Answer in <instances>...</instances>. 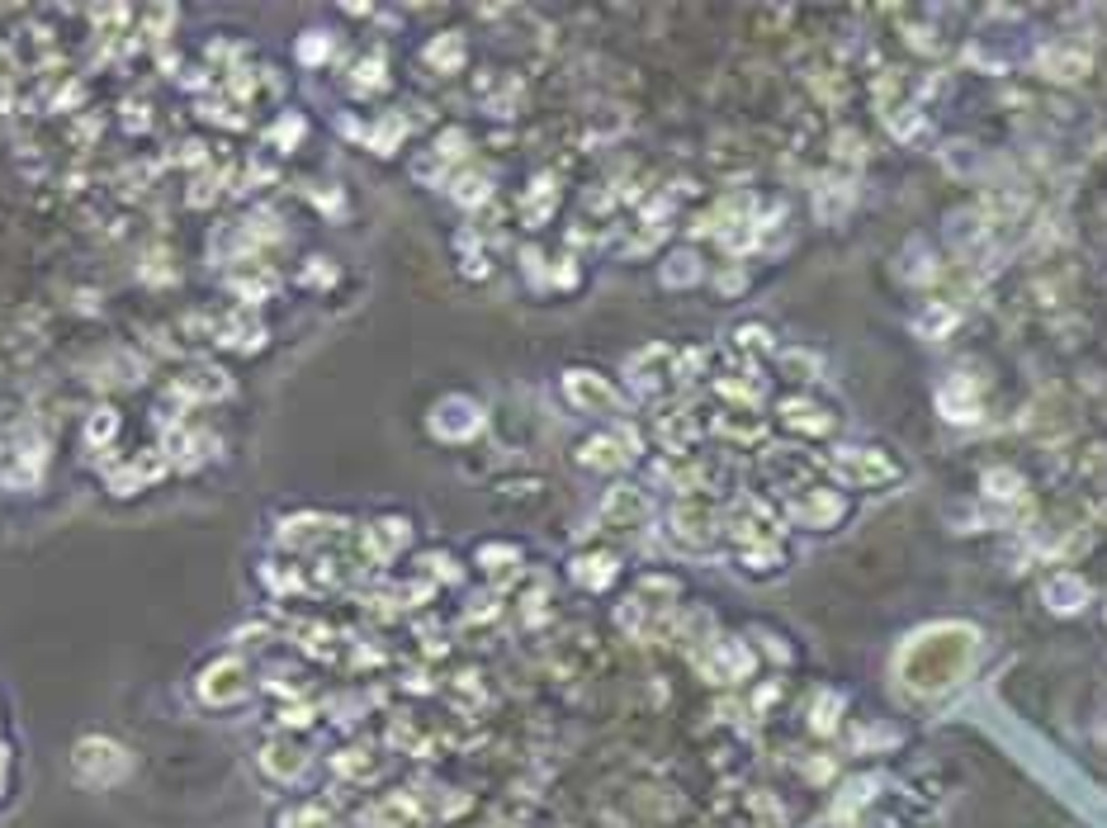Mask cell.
<instances>
[{"label": "cell", "mask_w": 1107, "mask_h": 828, "mask_svg": "<svg viewBox=\"0 0 1107 828\" xmlns=\"http://www.w3.org/2000/svg\"><path fill=\"white\" fill-rule=\"evenodd\" d=\"M322 52H327V38L318 34V28H313V34L298 43V62H322Z\"/></svg>", "instance_id": "obj_24"}, {"label": "cell", "mask_w": 1107, "mask_h": 828, "mask_svg": "<svg viewBox=\"0 0 1107 828\" xmlns=\"http://www.w3.org/2000/svg\"><path fill=\"white\" fill-rule=\"evenodd\" d=\"M71 772H76L85 786H114L133 772V758H128L123 744H114L105 734H85L76 748H71Z\"/></svg>", "instance_id": "obj_2"}, {"label": "cell", "mask_w": 1107, "mask_h": 828, "mask_svg": "<svg viewBox=\"0 0 1107 828\" xmlns=\"http://www.w3.org/2000/svg\"><path fill=\"white\" fill-rule=\"evenodd\" d=\"M1041 71L1056 81H1080L1088 71V52L1084 48H1046L1041 52Z\"/></svg>", "instance_id": "obj_13"}, {"label": "cell", "mask_w": 1107, "mask_h": 828, "mask_svg": "<svg viewBox=\"0 0 1107 828\" xmlns=\"http://www.w3.org/2000/svg\"><path fill=\"white\" fill-rule=\"evenodd\" d=\"M0 795H5V758H0Z\"/></svg>", "instance_id": "obj_29"}, {"label": "cell", "mask_w": 1107, "mask_h": 828, "mask_svg": "<svg viewBox=\"0 0 1107 828\" xmlns=\"http://www.w3.org/2000/svg\"><path fill=\"white\" fill-rule=\"evenodd\" d=\"M479 559H483V568H511L516 564V549L511 545H483Z\"/></svg>", "instance_id": "obj_23"}, {"label": "cell", "mask_w": 1107, "mask_h": 828, "mask_svg": "<svg viewBox=\"0 0 1107 828\" xmlns=\"http://www.w3.org/2000/svg\"><path fill=\"white\" fill-rule=\"evenodd\" d=\"M956 322V308H946V304H938L928 312V318H918V332H928V336H942L946 327Z\"/></svg>", "instance_id": "obj_22"}, {"label": "cell", "mask_w": 1107, "mask_h": 828, "mask_svg": "<svg viewBox=\"0 0 1107 828\" xmlns=\"http://www.w3.org/2000/svg\"><path fill=\"white\" fill-rule=\"evenodd\" d=\"M261 767L275 781H298L304 777V767H308V753H304L298 738H270V744L261 748Z\"/></svg>", "instance_id": "obj_8"}, {"label": "cell", "mask_w": 1107, "mask_h": 828, "mask_svg": "<svg viewBox=\"0 0 1107 828\" xmlns=\"http://www.w3.org/2000/svg\"><path fill=\"white\" fill-rule=\"evenodd\" d=\"M483 194H487L483 176H469V180H459V190H455V199H459V204H479Z\"/></svg>", "instance_id": "obj_25"}, {"label": "cell", "mask_w": 1107, "mask_h": 828, "mask_svg": "<svg viewBox=\"0 0 1107 828\" xmlns=\"http://www.w3.org/2000/svg\"><path fill=\"white\" fill-rule=\"evenodd\" d=\"M644 511H649V502H644V493L629 488V483L611 488L607 502H601V517H607V525H615V531H635V525L644 521Z\"/></svg>", "instance_id": "obj_10"}, {"label": "cell", "mask_w": 1107, "mask_h": 828, "mask_svg": "<svg viewBox=\"0 0 1107 828\" xmlns=\"http://www.w3.org/2000/svg\"><path fill=\"white\" fill-rule=\"evenodd\" d=\"M298 280H304L308 289H313V284H337V265L327 261V256H308V270Z\"/></svg>", "instance_id": "obj_21"}, {"label": "cell", "mask_w": 1107, "mask_h": 828, "mask_svg": "<svg viewBox=\"0 0 1107 828\" xmlns=\"http://www.w3.org/2000/svg\"><path fill=\"white\" fill-rule=\"evenodd\" d=\"M426 426H431V436L436 440H469L483 426V412H479L473 398H440Z\"/></svg>", "instance_id": "obj_5"}, {"label": "cell", "mask_w": 1107, "mask_h": 828, "mask_svg": "<svg viewBox=\"0 0 1107 828\" xmlns=\"http://www.w3.org/2000/svg\"><path fill=\"white\" fill-rule=\"evenodd\" d=\"M422 57L436 71H459V67H464V38H459V34H440V38L426 43Z\"/></svg>", "instance_id": "obj_15"}, {"label": "cell", "mask_w": 1107, "mask_h": 828, "mask_svg": "<svg viewBox=\"0 0 1107 828\" xmlns=\"http://www.w3.org/2000/svg\"><path fill=\"white\" fill-rule=\"evenodd\" d=\"M833 469L843 474V483H857V488H871V483H885L895 478V460L881 450H843Z\"/></svg>", "instance_id": "obj_6"}, {"label": "cell", "mask_w": 1107, "mask_h": 828, "mask_svg": "<svg viewBox=\"0 0 1107 828\" xmlns=\"http://www.w3.org/2000/svg\"><path fill=\"white\" fill-rule=\"evenodd\" d=\"M843 511H847V502H843V493H833V488H810L796 502V517L804 521V525H814V531H828V525H838L843 521Z\"/></svg>", "instance_id": "obj_9"}, {"label": "cell", "mask_w": 1107, "mask_h": 828, "mask_svg": "<svg viewBox=\"0 0 1107 828\" xmlns=\"http://www.w3.org/2000/svg\"><path fill=\"white\" fill-rule=\"evenodd\" d=\"M578 460L592 464V469H621V464L629 460V450H621V440H615V436H592V440H587V446L578 450Z\"/></svg>", "instance_id": "obj_14"}, {"label": "cell", "mask_w": 1107, "mask_h": 828, "mask_svg": "<svg viewBox=\"0 0 1107 828\" xmlns=\"http://www.w3.org/2000/svg\"><path fill=\"white\" fill-rule=\"evenodd\" d=\"M786 422L804 426V431H828L833 426V417H824V407H814V403H786Z\"/></svg>", "instance_id": "obj_17"}, {"label": "cell", "mask_w": 1107, "mask_h": 828, "mask_svg": "<svg viewBox=\"0 0 1107 828\" xmlns=\"http://www.w3.org/2000/svg\"><path fill=\"white\" fill-rule=\"evenodd\" d=\"M114 436H119V412L99 407L91 417V426H85V440H91V446H105V440H114Z\"/></svg>", "instance_id": "obj_19"}, {"label": "cell", "mask_w": 1107, "mask_h": 828, "mask_svg": "<svg viewBox=\"0 0 1107 828\" xmlns=\"http://www.w3.org/2000/svg\"><path fill=\"white\" fill-rule=\"evenodd\" d=\"M564 398L578 412H587V417H615L625 407L615 383L601 379L597 369H564Z\"/></svg>", "instance_id": "obj_4"}, {"label": "cell", "mask_w": 1107, "mask_h": 828, "mask_svg": "<svg viewBox=\"0 0 1107 828\" xmlns=\"http://www.w3.org/2000/svg\"><path fill=\"white\" fill-rule=\"evenodd\" d=\"M970 649H975V635L970 630H932V635L914 639V644L904 649L899 673L918 691H938V687H946V682L961 677Z\"/></svg>", "instance_id": "obj_1"}, {"label": "cell", "mask_w": 1107, "mask_h": 828, "mask_svg": "<svg viewBox=\"0 0 1107 828\" xmlns=\"http://www.w3.org/2000/svg\"><path fill=\"white\" fill-rule=\"evenodd\" d=\"M554 284H564V289H573V284H578V270H573V261L564 256V261L554 265Z\"/></svg>", "instance_id": "obj_28"}, {"label": "cell", "mask_w": 1107, "mask_h": 828, "mask_svg": "<svg viewBox=\"0 0 1107 828\" xmlns=\"http://www.w3.org/2000/svg\"><path fill=\"white\" fill-rule=\"evenodd\" d=\"M294 138H304V119H298V114H284V123H280V142H294Z\"/></svg>", "instance_id": "obj_26"}, {"label": "cell", "mask_w": 1107, "mask_h": 828, "mask_svg": "<svg viewBox=\"0 0 1107 828\" xmlns=\"http://www.w3.org/2000/svg\"><path fill=\"white\" fill-rule=\"evenodd\" d=\"M280 828H332V819L322 815V805H298V809H290V815L280 819Z\"/></svg>", "instance_id": "obj_20"}, {"label": "cell", "mask_w": 1107, "mask_h": 828, "mask_svg": "<svg viewBox=\"0 0 1107 828\" xmlns=\"http://www.w3.org/2000/svg\"><path fill=\"white\" fill-rule=\"evenodd\" d=\"M720 535V525H715V511L700 507V502H682L672 511V540L686 549H706L710 540Z\"/></svg>", "instance_id": "obj_7"}, {"label": "cell", "mask_w": 1107, "mask_h": 828, "mask_svg": "<svg viewBox=\"0 0 1107 828\" xmlns=\"http://www.w3.org/2000/svg\"><path fill=\"white\" fill-rule=\"evenodd\" d=\"M573 582L587 588V592L611 588V582H615V554H601V549L578 554V559H573Z\"/></svg>", "instance_id": "obj_11"}, {"label": "cell", "mask_w": 1107, "mask_h": 828, "mask_svg": "<svg viewBox=\"0 0 1107 828\" xmlns=\"http://www.w3.org/2000/svg\"><path fill=\"white\" fill-rule=\"evenodd\" d=\"M1084 596H1088L1084 578H1056V582H1046V602H1051V611H1080Z\"/></svg>", "instance_id": "obj_16"}, {"label": "cell", "mask_w": 1107, "mask_h": 828, "mask_svg": "<svg viewBox=\"0 0 1107 828\" xmlns=\"http://www.w3.org/2000/svg\"><path fill=\"white\" fill-rule=\"evenodd\" d=\"M739 336H743V346H747V351H762V346H772V336L762 332V327H743Z\"/></svg>", "instance_id": "obj_27"}, {"label": "cell", "mask_w": 1107, "mask_h": 828, "mask_svg": "<svg viewBox=\"0 0 1107 828\" xmlns=\"http://www.w3.org/2000/svg\"><path fill=\"white\" fill-rule=\"evenodd\" d=\"M247 696H251V673L237 653L213 659L204 673H199V701L204 706H237V701H247Z\"/></svg>", "instance_id": "obj_3"}, {"label": "cell", "mask_w": 1107, "mask_h": 828, "mask_svg": "<svg viewBox=\"0 0 1107 828\" xmlns=\"http://www.w3.org/2000/svg\"><path fill=\"white\" fill-rule=\"evenodd\" d=\"M408 521H398V517H388V521H374L369 531H365V545H369V554L374 559H388V554H398L402 545H408Z\"/></svg>", "instance_id": "obj_12"}, {"label": "cell", "mask_w": 1107, "mask_h": 828, "mask_svg": "<svg viewBox=\"0 0 1107 828\" xmlns=\"http://www.w3.org/2000/svg\"><path fill=\"white\" fill-rule=\"evenodd\" d=\"M985 493L999 497V502H1009V497L1023 493V478H1017L1013 469H989V474H985Z\"/></svg>", "instance_id": "obj_18"}]
</instances>
